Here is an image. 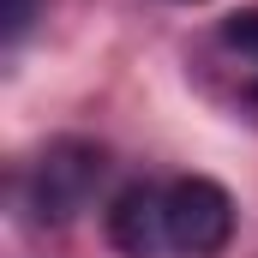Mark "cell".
<instances>
[{
    "label": "cell",
    "instance_id": "1",
    "mask_svg": "<svg viewBox=\"0 0 258 258\" xmlns=\"http://www.w3.org/2000/svg\"><path fill=\"white\" fill-rule=\"evenodd\" d=\"M102 168H108L102 144H90V138H54L36 156V168H30V210L42 222H72L96 198Z\"/></svg>",
    "mask_w": 258,
    "mask_h": 258
},
{
    "label": "cell",
    "instance_id": "2",
    "mask_svg": "<svg viewBox=\"0 0 258 258\" xmlns=\"http://www.w3.org/2000/svg\"><path fill=\"white\" fill-rule=\"evenodd\" d=\"M234 240V198L216 180L186 174L168 186V246L180 258H216Z\"/></svg>",
    "mask_w": 258,
    "mask_h": 258
},
{
    "label": "cell",
    "instance_id": "3",
    "mask_svg": "<svg viewBox=\"0 0 258 258\" xmlns=\"http://www.w3.org/2000/svg\"><path fill=\"white\" fill-rule=\"evenodd\" d=\"M198 72L216 96L228 102H258V12H234L222 18L204 48H198Z\"/></svg>",
    "mask_w": 258,
    "mask_h": 258
},
{
    "label": "cell",
    "instance_id": "4",
    "mask_svg": "<svg viewBox=\"0 0 258 258\" xmlns=\"http://www.w3.org/2000/svg\"><path fill=\"white\" fill-rule=\"evenodd\" d=\"M108 246L120 258H162L168 246V186L138 180L108 204Z\"/></svg>",
    "mask_w": 258,
    "mask_h": 258
},
{
    "label": "cell",
    "instance_id": "5",
    "mask_svg": "<svg viewBox=\"0 0 258 258\" xmlns=\"http://www.w3.org/2000/svg\"><path fill=\"white\" fill-rule=\"evenodd\" d=\"M36 18V0H6V42H18Z\"/></svg>",
    "mask_w": 258,
    "mask_h": 258
},
{
    "label": "cell",
    "instance_id": "6",
    "mask_svg": "<svg viewBox=\"0 0 258 258\" xmlns=\"http://www.w3.org/2000/svg\"><path fill=\"white\" fill-rule=\"evenodd\" d=\"M180 6H198V0H180Z\"/></svg>",
    "mask_w": 258,
    "mask_h": 258
}]
</instances>
